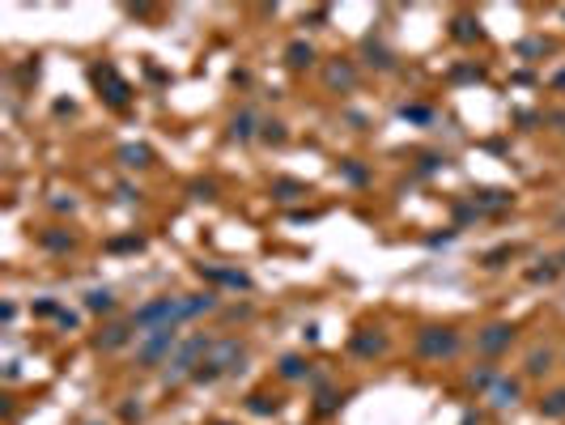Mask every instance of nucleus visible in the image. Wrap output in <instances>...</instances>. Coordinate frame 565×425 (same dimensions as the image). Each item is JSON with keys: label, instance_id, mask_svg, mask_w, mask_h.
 I'll list each match as a JSON object with an SVG mask.
<instances>
[{"label": "nucleus", "instance_id": "1", "mask_svg": "<svg viewBox=\"0 0 565 425\" xmlns=\"http://www.w3.org/2000/svg\"><path fill=\"white\" fill-rule=\"evenodd\" d=\"M170 324H179V298H158V302H149L132 315V328H145V332L170 328Z\"/></svg>", "mask_w": 565, "mask_h": 425}, {"label": "nucleus", "instance_id": "2", "mask_svg": "<svg viewBox=\"0 0 565 425\" xmlns=\"http://www.w3.org/2000/svg\"><path fill=\"white\" fill-rule=\"evenodd\" d=\"M209 349H213V345L204 340V336H191V340L175 353V361H170V370H166V383H179V379H187V375L196 379V370H200V366H196V357H204Z\"/></svg>", "mask_w": 565, "mask_h": 425}, {"label": "nucleus", "instance_id": "3", "mask_svg": "<svg viewBox=\"0 0 565 425\" xmlns=\"http://www.w3.org/2000/svg\"><path fill=\"white\" fill-rule=\"evenodd\" d=\"M175 340H179V332H175V324L170 328H153L145 340H140V349H136V361L140 366H158L170 349H175Z\"/></svg>", "mask_w": 565, "mask_h": 425}, {"label": "nucleus", "instance_id": "4", "mask_svg": "<svg viewBox=\"0 0 565 425\" xmlns=\"http://www.w3.org/2000/svg\"><path fill=\"white\" fill-rule=\"evenodd\" d=\"M421 353L425 357H450L455 349H459V336L455 332H446V328H430V332H421Z\"/></svg>", "mask_w": 565, "mask_h": 425}, {"label": "nucleus", "instance_id": "5", "mask_svg": "<svg viewBox=\"0 0 565 425\" xmlns=\"http://www.w3.org/2000/svg\"><path fill=\"white\" fill-rule=\"evenodd\" d=\"M501 345H510V328H501V324H497V328H489V332L480 336V349H489V353H493V349H501Z\"/></svg>", "mask_w": 565, "mask_h": 425}, {"label": "nucleus", "instance_id": "6", "mask_svg": "<svg viewBox=\"0 0 565 425\" xmlns=\"http://www.w3.org/2000/svg\"><path fill=\"white\" fill-rule=\"evenodd\" d=\"M128 328L119 324V328H107V336H98V349H119V345H128Z\"/></svg>", "mask_w": 565, "mask_h": 425}, {"label": "nucleus", "instance_id": "7", "mask_svg": "<svg viewBox=\"0 0 565 425\" xmlns=\"http://www.w3.org/2000/svg\"><path fill=\"white\" fill-rule=\"evenodd\" d=\"M540 412H544V417H565V387H561V391H552V396L540 404Z\"/></svg>", "mask_w": 565, "mask_h": 425}, {"label": "nucleus", "instance_id": "8", "mask_svg": "<svg viewBox=\"0 0 565 425\" xmlns=\"http://www.w3.org/2000/svg\"><path fill=\"white\" fill-rule=\"evenodd\" d=\"M85 306H89V310H111L115 298H111L107 289H94V294H85Z\"/></svg>", "mask_w": 565, "mask_h": 425}, {"label": "nucleus", "instance_id": "9", "mask_svg": "<svg viewBox=\"0 0 565 425\" xmlns=\"http://www.w3.org/2000/svg\"><path fill=\"white\" fill-rule=\"evenodd\" d=\"M119 157H124V166H145V162H149V149H140V145H128Z\"/></svg>", "mask_w": 565, "mask_h": 425}, {"label": "nucleus", "instance_id": "10", "mask_svg": "<svg viewBox=\"0 0 565 425\" xmlns=\"http://www.w3.org/2000/svg\"><path fill=\"white\" fill-rule=\"evenodd\" d=\"M311 56H315V51H311V47H302V43H293V47H289V64H293V69L311 64Z\"/></svg>", "mask_w": 565, "mask_h": 425}, {"label": "nucleus", "instance_id": "11", "mask_svg": "<svg viewBox=\"0 0 565 425\" xmlns=\"http://www.w3.org/2000/svg\"><path fill=\"white\" fill-rule=\"evenodd\" d=\"M302 370H306L302 357H285V361H281V375H285V379H302Z\"/></svg>", "mask_w": 565, "mask_h": 425}, {"label": "nucleus", "instance_id": "12", "mask_svg": "<svg viewBox=\"0 0 565 425\" xmlns=\"http://www.w3.org/2000/svg\"><path fill=\"white\" fill-rule=\"evenodd\" d=\"M515 396H519V387H515V383H501V387L493 391V404H515Z\"/></svg>", "mask_w": 565, "mask_h": 425}, {"label": "nucleus", "instance_id": "13", "mask_svg": "<svg viewBox=\"0 0 565 425\" xmlns=\"http://www.w3.org/2000/svg\"><path fill=\"white\" fill-rule=\"evenodd\" d=\"M548 353H531V361H527V370H531V375H544V370H548Z\"/></svg>", "mask_w": 565, "mask_h": 425}]
</instances>
